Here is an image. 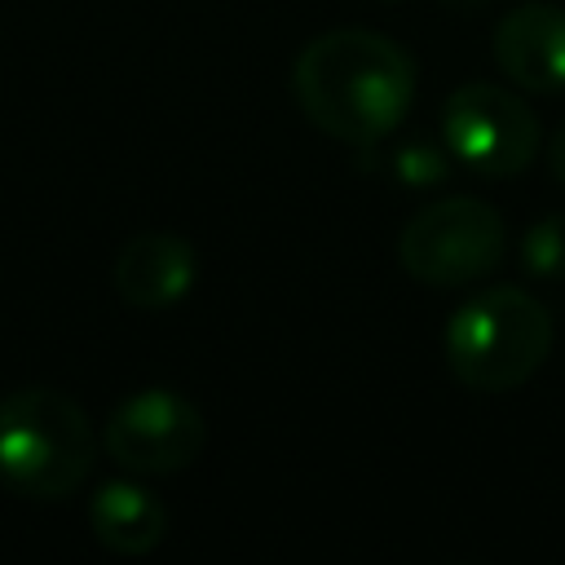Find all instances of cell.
Returning a JSON list of instances; mask_svg holds the SVG:
<instances>
[{
  "instance_id": "obj_1",
  "label": "cell",
  "mask_w": 565,
  "mask_h": 565,
  "mask_svg": "<svg viewBox=\"0 0 565 565\" xmlns=\"http://www.w3.org/2000/svg\"><path fill=\"white\" fill-rule=\"evenodd\" d=\"M415 57L371 26L322 31L291 62V97L300 115L358 150L397 132L415 106Z\"/></svg>"
},
{
  "instance_id": "obj_2",
  "label": "cell",
  "mask_w": 565,
  "mask_h": 565,
  "mask_svg": "<svg viewBox=\"0 0 565 565\" xmlns=\"http://www.w3.org/2000/svg\"><path fill=\"white\" fill-rule=\"evenodd\" d=\"M556 327L547 305L525 287H486L446 322V366L472 393L521 388L552 353Z\"/></svg>"
},
{
  "instance_id": "obj_3",
  "label": "cell",
  "mask_w": 565,
  "mask_h": 565,
  "mask_svg": "<svg viewBox=\"0 0 565 565\" xmlns=\"http://www.w3.org/2000/svg\"><path fill=\"white\" fill-rule=\"evenodd\" d=\"M93 424L57 388L31 384L0 397V486L22 499H66L93 468Z\"/></svg>"
},
{
  "instance_id": "obj_4",
  "label": "cell",
  "mask_w": 565,
  "mask_h": 565,
  "mask_svg": "<svg viewBox=\"0 0 565 565\" xmlns=\"http://www.w3.org/2000/svg\"><path fill=\"white\" fill-rule=\"evenodd\" d=\"M508 225L503 216L468 194L437 199L424 212H415L397 234V260L402 269L437 291L472 287L503 260Z\"/></svg>"
},
{
  "instance_id": "obj_5",
  "label": "cell",
  "mask_w": 565,
  "mask_h": 565,
  "mask_svg": "<svg viewBox=\"0 0 565 565\" xmlns=\"http://www.w3.org/2000/svg\"><path fill=\"white\" fill-rule=\"evenodd\" d=\"M441 141L463 172L481 181H508L539 154V119L521 93L494 79H472L446 97Z\"/></svg>"
},
{
  "instance_id": "obj_6",
  "label": "cell",
  "mask_w": 565,
  "mask_h": 565,
  "mask_svg": "<svg viewBox=\"0 0 565 565\" xmlns=\"http://www.w3.org/2000/svg\"><path fill=\"white\" fill-rule=\"evenodd\" d=\"M102 441L119 468L141 477H168L203 455L207 424L203 411L177 388H141L110 411Z\"/></svg>"
},
{
  "instance_id": "obj_7",
  "label": "cell",
  "mask_w": 565,
  "mask_h": 565,
  "mask_svg": "<svg viewBox=\"0 0 565 565\" xmlns=\"http://www.w3.org/2000/svg\"><path fill=\"white\" fill-rule=\"evenodd\" d=\"M494 62L525 93L565 88V9L547 0L516 4L494 26Z\"/></svg>"
},
{
  "instance_id": "obj_8",
  "label": "cell",
  "mask_w": 565,
  "mask_h": 565,
  "mask_svg": "<svg viewBox=\"0 0 565 565\" xmlns=\"http://www.w3.org/2000/svg\"><path fill=\"white\" fill-rule=\"evenodd\" d=\"M194 278H199V256L190 238L163 230L128 238L110 265V282L132 309H168L194 287Z\"/></svg>"
},
{
  "instance_id": "obj_9",
  "label": "cell",
  "mask_w": 565,
  "mask_h": 565,
  "mask_svg": "<svg viewBox=\"0 0 565 565\" xmlns=\"http://www.w3.org/2000/svg\"><path fill=\"white\" fill-rule=\"evenodd\" d=\"M93 539L115 556H146L168 534V508L141 481H106L88 503Z\"/></svg>"
},
{
  "instance_id": "obj_10",
  "label": "cell",
  "mask_w": 565,
  "mask_h": 565,
  "mask_svg": "<svg viewBox=\"0 0 565 565\" xmlns=\"http://www.w3.org/2000/svg\"><path fill=\"white\" fill-rule=\"evenodd\" d=\"M450 168H455V154L446 150V141H433V137H402V141L384 146V154H380V172L411 190L441 185L450 177Z\"/></svg>"
},
{
  "instance_id": "obj_11",
  "label": "cell",
  "mask_w": 565,
  "mask_h": 565,
  "mask_svg": "<svg viewBox=\"0 0 565 565\" xmlns=\"http://www.w3.org/2000/svg\"><path fill=\"white\" fill-rule=\"evenodd\" d=\"M521 269L530 278L556 282L565 278V212L539 216L521 238Z\"/></svg>"
},
{
  "instance_id": "obj_12",
  "label": "cell",
  "mask_w": 565,
  "mask_h": 565,
  "mask_svg": "<svg viewBox=\"0 0 565 565\" xmlns=\"http://www.w3.org/2000/svg\"><path fill=\"white\" fill-rule=\"evenodd\" d=\"M547 163H552V177L565 185V124L552 132V141H547Z\"/></svg>"
},
{
  "instance_id": "obj_13",
  "label": "cell",
  "mask_w": 565,
  "mask_h": 565,
  "mask_svg": "<svg viewBox=\"0 0 565 565\" xmlns=\"http://www.w3.org/2000/svg\"><path fill=\"white\" fill-rule=\"evenodd\" d=\"M450 4H463V9H477V4H486V0H450Z\"/></svg>"
}]
</instances>
